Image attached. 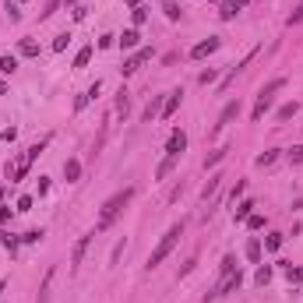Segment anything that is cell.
I'll return each mask as SVG.
<instances>
[{"instance_id": "23", "label": "cell", "mask_w": 303, "mask_h": 303, "mask_svg": "<svg viewBox=\"0 0 303 303\" xmlns=\"http://www.w3.org/2000/svg\"><path fill=\"white\" fill-rule=\"evenodd\" d=\"M247 261H261V244H257V240H247Z\"/></svg>"}, {"instance_id": "18", "label": "cell", "mask_w": 303, "mask_h": 303, "mask_svg": "<svg viewBox=\"0 0 303 303\" xmlns=\"http://www.w3.org/2000/svg\"><path fill=\"white\" fill-rule=\"evenodd\" d=\"M236 11H240V7L233 4V0H222V7H219V18H222V21H233V18H236Z\"/></svg>"}, {"instance_id": "33", "label": "cell", "mask_w": 303, "mask_h": 303, "mask_svg": "<svg viewBox=\"0 0 303 303\" xmlns=\"http://www.w3.org/2000/svg\"><path fill=\"white\" fill-rule=\"evenodd\" d=\"M285 275H289V282H303V268H293V265H285Z\"/></svg>"}, {"instance_id": "45", "label": "cell", "mask_w": 303, "mask_h": 303, "mask_svg": "<svg viewBox=\"0 0 303 303\" xmlns=\"http://www.w3.org/2000/svg\"><path fill=\"white\" fill-rule=\"evenodd\" d=\"M233 4H236V7H244V4H247V0H233Z\"/></svg>"}, {"instance_id": "15", "label": "cell", "mask_w": 303, "mask_h": 303, "mask_svg": "<svg viewBox=\"0 0 303 303\" xmlns=\"http://www.w3.org/2000/svg\"><path fill=\"white\" fill-rule=\"evenodd\" d=\"M296 110H300L296 102H285V106H279V113H275V120H279V124H285V120H293V116H296Z\"/></svg>"}, {"instance_id": "11", "label": "cell", "mask_w": 303, "mask_h": 303, "mask_svg": "<svg viewBox=\"0 0 303 303\" xmlns=\"http://www.w3.org/2000/svg\"><path fill=\"white\" fill-rule=\"evenodd\" d=\"M180 99H184V92H180V88H176V92H170V95H166L162 116H173V113H176V106H180Z\"/></svg>"}, {"instance_id": "22", "label": "cell", "mask_w": 303, "mask_h": 303, "mask_svg": "<svg viewBox=\"0 0 303 303\" xmlns=\"http://www.w3.org/2000/svg\"><path fill=\"white\" fill-rule=\"evenodd\" d=\"M0 71H4V74H14V71H18V60H14L11 53H4V57H0Z\"/></svg>"}, {"instance_id": "5", "label": "cell", "mask_w": 303, "mask_h": 303, "mask_svg": "<svg viewBox=\"0 0 303 303\" xmlns=\"http://www.w3.org/2000/svg\"><path fill=\"white\" fill-rule=\"evenodd\" d=\"M42 145H46V141H39V145H32V148H28V152H25V155H21L18 162H14V166H7V176L14 180V184H18V180H25V173L32 170V162L39 159V152H42Z\"/></svg>"}, {"instance_id": "36", "label": "cell", "mask_w": 303, "mask_h": 303, "mask_svg": "<svg viewBox=\"0 0 303 303\" xmlns=\"http://www.w3.org/2000/svg\"><path fill=\"white\" fill-rule=\"evenodd\" d=\"M247 226H250V229H265V215H250Z\"/></svg>"}, {"instance_id": "47", "label": "cell", "mask_w": 303, "mask_h": 303, "mask_svg": "<svg viewBox=\"0 0 303 303\" xmlns=\"http://www.w3.org/2000/svg\"><path fill=\"white\" fill-rule=\"evenodd\" d=\"M4 285H7V282H0V293H4Z\"/></svg>"}, {"instance_id": "9", "label": "cell", "mask_w": 303, "mask_h": 303, "mask_svg": "<svg viewBox=\"0 0 303 303\" xmlns=\"http://www.w3.org/2000/svg\"><path fill=\"white\" fill-rule=\"evenodd\" d=\"M145 60H152V50H138L131 60H124V67H120V71H124V74H134V71L145 64Z\"/></svg>"}, {"instance_id": "27", "label": "cell", "mask_w": 303, "mask_h": 303, "mask_svg": "<svg viewBox=\"0 0 303 303\" xmlns=\"http://www.w3.org/2000/svg\"><path fill=\"white\" fill-rule=\"evenodd\" d=\"M226 152H229V148H215V152H211V155L205 159V166H219V162L226 159Z\"/></svg>"}, {"instance_id": "46", "label": "cell", "mask_w": 303, "mask_h": 303, "mask_svg": "<svg viewBox=\"0 0 303 303\" xmlns=\"http://www.w3.org/2000/svg\"><path fill=\"white\" fill-rule=\"evenodd\" d=\"M64 4H67V7H74V4H78V0H64Z\"/></svg>"}, {"instance_id": "37", "label": "cell", "mask_w": 303, "mask_h": 303, "mask_svg": "<svg viewBox=\"0 0 303 303\" xmlns=\"http://www.w3.org/2000/svg\"><path fill=\"white\" fill-rule=\"evenodd\" d=\"M67 42H71V36H57L53 39V50H67Z\"/></svg>"}, {"instance_id": "13", "label": "cell", "mask_w": 303, "mask_h": 303, "mask_svg": "<svg viewBox=\"0 0 303 303\" xmlns=\"http://www.w3.org/2000/svg\"><path fill=\"white\" fill-rule=\"evenodd\" d=\"M116 42H120V46H124V50H134V46H138V42H141V36H138V28H127V32L120 36Z\"/></svg>"}, {"instance_id": "38", "label": "cell", "mask_w": 303, "mask_h": 303, "mask_svg": "<svg viewBox=\"0 0 303 303\" xmlns=\"http://www.w3.org/2000/svg\"><path fill=\"white\" fill-rule=\"evenodd\" d=\"M28 208H32V198H28V194H21V198H18V211H28Z\"/></svg>"}, {"instance_id": "44", "label": "cell", "mask_w": 303, "mask_h": 303, "mask_svg": "<svg viewBox=\"0 0 303 303\" xmlns=\"http://www.w3.org/2000/svg\"><path fill=\"white\" fill-rule=\"evenodd\" d=\"M127 4H131V7H141V0H127Z\"/></svg>"}, {"instance_id": "19", "label": "cell", "mask_w": 303, "mask_h": 303, "mask_svg": "<svg viewBox=\"0 0 303 303\" xmlns=\"http://www.w3.org/2000/svg\"><path fill=\"white\" fill-rule=\"evenodd\" d=\"M99 88H102V85H99V81H95V85H92V88H88V92H85V95H81V99H78V102H74V110H85V106H88V102H92V99H95V95H99Z\"/></svg>"}, {"instance_id": "42", "label": "cell", "mask_w": 303, "mask_h": 303, "mask_svg": "<svg viewBox=\"0 0 303 303\" xmlns=\"http://www.w3.org/2000/svg\"><path fill=\"white\" fill-rule=\"evenodd\" d=\"M11 219V208H0V222H7Z\"/></svg>"}, {"instance_id": "32", "label": "cell", "mask_w": 303, "mask_h": 303, "mask_svg": "<svg viewBox=\"0 0 303 303\" xmlns=\"http://www.w3.org/2000/svg\"><path fill=\"white\" fill-rule=\"evenodd\" d=\"M180 14H184L180 4H166V18H170V21H180Z\"/></svg>"}, {"instance_id": "16", "label": "cell", "mask_w": 303, "mask_h": 303, "mask_svg": "<svg viewBox=\"0 0 303 303\" xmlns=\"http://www.w3.org/2000/svg\"><path fill=\"white\" fill-rule=\"evenodd\" d=\"M18 53H21V57H39V42H36V39H21V42H18Z\"/></svg>"}, {"instance_id": "10", "label": "cell", "mask_w": 303, "mask_h": 303, "mask_svg": "<svg viewBox=\"0 0 303 303\" xmlns=\"http://www.w3.org/2000/svg\"><path fill=\"white\" fill-rule=\"evenodd\" d=\"M236 116H240V99H236V102H229V106H226V110L219 113V124H215V127H226V124H233Z\"/></svg>"}, {"instance_id": "35", "label": "cell", "mask_w": 303, "mask_h": 303, "mask_svg": "<svg viewBox=\"0 0 303 303\" xmlns=\"http://www.w3.org/2000/svg\"><path fill=\"white\" fill-rule=\"evenodd\" d=\"M148 21V11L145 7H134V25H145Z\"/></svg>"}, {"instance_id": "2", "label": "cell", "mask_w": 303, "mask_h": 303, "mask_svg": "<svg viewBox=\"0 0 303 303\" xmlns=\"http://www.w3.org/2000/svg\"><path fill=\"white\" fill-rule=\"evenodd\" d=\"M180 236H184V222H176V226H170V233H166L162 240H159V247L148 254V268H159L166 257H170V250L180 244Z\"/></svg>"}, {"instance_id": "14", "label": "cell", "mask_w": 303, "mask_h": 303, "mask_svg": "<svg viewBox=\"0 0 303 303\" xmlns=\"http://www.w3.org/2000/svg\"><path fill=\"white\" fill-rule=\"evenodd\" d=\"M64 176H67V184H74V180L81 176V162H78V159H67V162H64Z\"/></svg>"}, {"instance_id": "3", "label": "cell", "mask_w": 303, "mask_h": 303, "mask_svg": "<svg viewBox=\"0 0 303 303\" xmlns=\"http://www.w3.org/2000/svg\"><path fill=\"white\" fill-rule=\"evenodd\" d=\"M285 85V78H271L261 92H257V99H254V110H250V120L257 124V120H265V113H268V106H271V99H275V92Z\"/></svg>"}, {"instance_id": "12", "label": "cell", "mask_w": 303, "mask_h": 303, "mask_svg": "<svg viewBox=\"0 0 303 303\" xmlns=\"http://www.w3.org/2000/svg\"><path fill=\"white\" fill-rule=\"evenodd\" d=\"M162 106H166V99H152L148 106H145V120H148V124H152V120H155V116H162Z\"/></svg>"}, {"instance_id": "39", "label": "cell", "mask_w": 303, "mask_h": 303, "mask_svg": "<svg viewBox=\"0 0 303 303\" xmlns=\"http://www.w3.org/2000/svg\"><path fill=\"white\" fill-rule=\"evenodd\" d=\"M289 159H293V162H303V145H296V148H289Z\"/></svg>"}, {"instance_id": "28", "label": "cell", "mask_w": 303, "mask_h": 303, "mask_svg": "<svg viewBox=\"0 0 303 303\" xmlns=\"http://www.w3.org/2000/svg\"><path fill=\"white\" fill-rule=\"evenodd\" d=\"M268 279H271V268L261 265V268H257V275H254V282H257V285H268Z\"/></svg>"}, {"instance_id": "31", "label": "cell", "mask_w": 303, "mask_h": 303, "mask_svg": "<svg viewBox=\"0 0 303 303\" xmlns=\"http://www.w3.org/2000/svg\"><path fill=\"white\" fill-rule=\"evenodd\" d=\"M0 240H4V247L14 254V250H18V236H11V233H0Z\"/></svg>"}, {"instance_id": "21", "label": "cell", "mask_w": 303, "mask_h": 303, "mask_svg": "<svg viewBox=\"0 0 303 303\" xmlns=\"http://www.w3.org/2000/svg\"><path fill=\"white\" fill-rule=\"evenodd\" d=\"M127 110H131V99H127L124 88H120V92H116V113H120V116H127Z\"/></svg>"}, {"instance_id": "4", "label": "cell", "mask_w": 303, "mask_h": 303, "mask_svg": "<svg viewBox=\"0 0 303 303\" xmlns=\"http://www.w3.org/2000/svg\"><path fill=\"white\" fill-rule=\"evenodd\" d=\"M240 282H244L240 268H233V271H219V282L211 285L208 300H219V296H226V293H236V289H240Z\"/></svg>"}, {"instance_id": "1", "label": "cell", "mask_w": 303, "mask_h": 303, "mask_svg": "<svg viewBox=\"0 0 303 303\" xmlns=\"http://www.w3.org/2000/svg\"><path fill=\"white\" fill-rule=\"evenodd\" d=\"M131 198H134V187H124V190H116L110 201L102 205V215H99V226H95V233H102V229H110L113 226V219L124 211L127 205H131Z\"/></svg>"}, {"instance_id": "24", "label": "cell", "mask_w": 303, "mask_h": 303, "mask_svg": "<svg viewBox=\"0 0 303 303\" xmlns=\"http://www.w3.org/2000/svg\"><path fill=\"white\" fill-rule=\"evenodd\" d=\"M219 184H222V176H211V180H208V184H205V190H201V198L208 201V198H211V194H215V190H219Z\"/></svg>"}, {"instance_id": "17", "label": "cell", "mask_w": 303, "mask_h": 303, "mask_svg": "<svg viewBox=\"0 0 303 303\" xmlns=\"http://www.w3.org/2000/svg\"><path fill=\"white\" fill-rule=\"evenodd\" d=\"M173 166H176V155H166V159L159 162V170H155V176H159V180H166V176L173 173Z\"/></svg>"}, {"instance_id": "40", "label": "cell", "mask_w": 303, "mask_h": 303, "mask_svg": "<svg viewBox=\"0 0 303 303\" xmlns=\"http://www.w3.org/2000/svg\"><path fill=\"white\" fill-rule=\"evenodd\" d=\"M7 18H11V21H18V18H21V11L14 7V4H7Z\"/></svg>"}, {"instance_id": "26", "label": "cell", "mask_w": 303, "mask_h": 303, "mask_svg": "<svg viewBox=\"0 0 303 303\" xmlns=\"http://www.w3.org/2000/svg\"><path fill=\"white\" fill-rule=\"evenodd\" d=\"M279 155H275V152H261V155H257L254 159V166H261V170H265V166H271V162H275Z\"/></svg>"}, {"instance_id": "8", "label": "cell", "mask_w": 303, "mask_h": 303, "mask_svg": "<svg viewBox=\"0 0 303 303\" xmlns=\"http://www.w3.org/2000/svg\"><path fill=\"white\" fill-rule=\"evenodd\" d=\"M215 50H219V39H215V36H208L205 42H198V46L190 50V57H194V60H205L208 53H215Z\"/></svg>"}, {"instance_id": "30", "label": "cell", "mask_w": 303, "mask_h": 303, "mask_svg": "<svg viewBox=\"0 0 303 303\" xmlns=\"http://www.w3.org/2000/svg\"><path fill=\"white\" fill-rule=\"evenodd\" d=\"M279 247H282V233H271L265 240V250H279Z\"/></svg>"}, {"instance_id": "25", "label": "cell", "mask_w": 303, "mask_h": 303, "mask_svg": "<svg viewBox=\"0 0 303 303\" xmlns=\"http://www.w3.org/2000/svg\"><path fill=\"white\" fill-rule=\"evenodd\" d=\"M254 215V201H240L236 205V219H250Z\"/></svg>"}, {"instance_id": "6", "label": "cell", "mask_w": 303, "mask_h": 303, "mask_svg": "<svg viewBox=\"0 0 303 303\" xmlns=\"http://www.w3.org/2000/svg\"><path fill=\"white\" fill-rule=\"evenodd\" d=\"M95 240V233H85L78 244H74V250H71V268H81V261H85V250H88V244Z\"/></svg>"}, {"instance_id": "7", "label": "cell", "mask_w": 303, "mask_h": 303, "mask_svg": "<svg viewBox=\"0 0 303 303\" xmlns=\"http://www.w3.org/2000/svg\"><path fill=\"white\" fill-rule=\"evenodd\" d=\"M184 148H187V134H184V131H173V134H170V145H166V152L180 159V155H184Z\"/></svg>"}, {"instance_id": "20", "label": "cell", "mask_w": 303, "mask_h": 303, "mask_svg": "<svg viewBox=\"0 0 303 303\" xmlns=\"http://www.w3.org/2000/svg\"><path fill=\"white\" fill-rule=\"evenodd\" d=\"M92 53H95V46H81V50H78V57H74V67H85L88 60H92Z\"/></svg>"}, {"instance_id": "41", "label": "cell", "mask_w": 303, "mask_h": 303, "mask_svg": "<svg viewBox=\"0 0 303 303\" xmlns=\"http://www.w3.org/2000/svg\"><path fill=\"white\" fill-rule=\"evenodd\" d=\"M289 21H303V0H300V7H296V11L289 14Z\"/></svg>"}, {"instance_id": "34", "label": "cell", "mask_w": 303, "mask_h": 303, "mask_svg": "<svg viewBox=\"0 0 303 303\" xmlns=\"http://www.w3.org/2000/svg\"><path fill=\"white\" fill-rule=\"evenodd\" d=\"M21 240H25V244H39V240H42V229H28Z\"/></svg>"}, {"instance_id": "43", "label": "cell", "mask_w": 303, "mask_h": 303, "mask_svg": "<svg viewBox=\"0 0 303 303\" xmlns=\"http://www.w3.org/2000/svg\"><path fill=\"white\" fill-rule=\"evenodd\" d=\"M0 95H7V81L4 78H0Z\"/></svg>"}, {"instance_id": "29", "label": "cell", "mask_w": 303, "mask_h": 303, "mask_svg": "<svg viewBox=\"0 0 303 303\" xmlns=\"http://www.w3.org/2000/svg\"><path fill=\"white\" fill-rule=\"evenodd\" d=\"M50 282H53V268L46 271V279H42V289H39V303H46V293H50Z\"/></svg>"}]
</instances>
